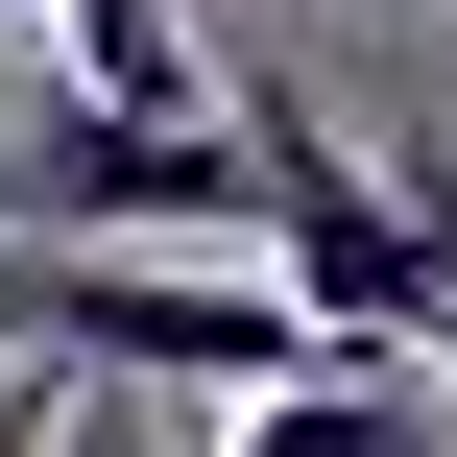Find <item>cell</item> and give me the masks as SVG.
Returning a JSON list of instances; mask_svg holds the SVG:
<instances>
[{
    "mask_svg": "<svg viewBox=\"0 0 457 457\" xmlns=\"http://www.w3.org/2000/svg\"><path fill=\"white\" fill-rule=\"evenodd\" d=\"M217 145H241V241H265V289H289L337 361H434V265H410L386 169L313 120V72H289V48H265V72H217Z\"/></svg>",
    "mask_w": 457,
    "mask_h": 457,
    "instance_id": "1",
    "label": "cell"
},
{
    "mask_svg": "<svg viewBox=\"0 0 457 457\" xmlns=\"http://www.w3.org/2000/svg\"><path fill=\"white\" fill-rule=\"evenodd\" d=\"M24 241H241V145L217 120H120V96H48L24 169H0Z\"/></svg>",
    "mask_w": 457,
    "mask_h": 457,
    "instance_id": "2",
    "label": "cell"
},
{
    "mask_svg": "<svg viewBox=\"0 0 457 457\" xmlns=\"http://www.w3.org/2000/svg\"><path fill=\"white\" fill-rule=\"evenodd\" d=\"M217 457H457V386L434 361H313V386H241Z\"/></svg>",
    "mask_w": 457,
    "mask_h": 457,
    "instance_id": "3",
    "label": "cell"
},
{
    "mask_svg": "<svg viewBox=\"0 0 457 457\" xmlns=\"http://www.w3.org/2000/svg\"><path fill=\"white\" fill-rule=\"evenodd\" d=\"M48 24H72V72H48V96H120V120H217V72H193V24H169V0H48Z\"/></svg>",
    "mask_w": 457,
    "mask_h": 457,
    "instance_id": "4",
    "label": "cell"
},
{
    "mask_svg": "<svg viewBox=\"0 0 457 457\" xmlns=\"http://www.w3.org/2000/svg\"><path fill=\"white\" fill-rule=\"evenodd\" d=\"M48 457H169V434H145V410H120V386H96V410H72V386H48Z\"/></svg>",
    "mask_w": 457,
    "mask_h": 457,
    "instance_id": "5",
    "label": "cell"
},
{
    "mask_svg": "<svg viewBox=\"0 0 457 457\" xmlns=\"http://www.w3.org/2000/svg\"><path fill=\"white\" fill-rule=\"evenodd\" d=\"M48 386H72V361H0V457H48Z\"/></svg>",
    "mask_w": 457,
    "mask_h": 457,
    "instance_id": "6",
    "label": "cell"
},
{
    "mask_svg": "<svg viewBox=\"0 0 457 457\" xmlns=\"http://www.w3.org/2000/svg\"><path fill=\"white\" fill-rule=\"evenodd\" d=\"M0 24H48V0H0Z\"/></svg>",
    "mask_w": 457,
    "mask_h": 457,
    "instance_id": "7",
    "label": "cell"
}]
</instances>
